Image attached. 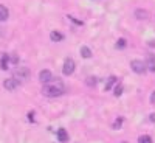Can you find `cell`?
<instances>
[{"instance_id": "cell-8", "label": "cell", "mask_w": 155, "mask_h": 143, "mask_svg": "<svg viewBox=\"0 0 155 143\" xmlns=\"http://www.w3.org/2000/svg\"><path fill=\"white\" fill-rule=\"evenodd\" d=\"M8 17H9V11H8V8L3 6V5H0V22H5Z\"/></svg>"}, {"instance_id": "cell-18", "label": "cell", "mask_w": 155, "mask_h": 143, "mask_svg": "<svg viewBox=\"0 0 155 143\" xmlns=\"http://www.w3.org/2000/svg\"><path fill=\"white\" fill-rule=\"evenodd\" d=\"M96 83H98L96 78H92V76L87 78V84H88V86H96Z\"/></svg>"}, {"instance_id": "cell-23", "label": "cell", "mask_w": 155, "mask_h": 143, "mask_svg": "<svg viewBox=\"0 0 155 143\" xmlns=\"http://www.w3.org/2000/svg\"><path fill=\"white\" fill-rule=\"evenodd\" d=\"M150 101H152V103H155V92L150 95Z\"/></svg>"}, {"instance_id": "cell-2", "label": "cell", "mask_w": 155, "mask_h": 143, "mask_svg": "<svg viewBox=\"0 0 155 143\" xmlns=\"http://www.w3.org/2000/svg\"><path fill=\"white\" fill-rule=\"evenodd\" d=\"M28 78H30V70L27 67H19L14 70V80L23 81V80H28Z\"/></svg>"}, {"instance_id": "cell-25", "label": "cell", "mask_w": 155, "mask_h": 143, "mask_svg": "<svg viewBox=\"0 0 155 143\" xmlns=\"http://www.w3.org/2000/svg\"><path fill=\"white\" fill-rule=\"evenodd\" d=\"M121 143H127V141H121Z\"/></svg>"}, {"instance_id": "cell-21", "label": "cell", "mask_w": 155, "mask_h": 143, "mask_svg": "<svg viewBox=\"0 0 155 143\" xmlns=\"http://www.w3.org/2000/svg\"><path fill=\"white\" fill-rule=\"evenodd\" d=\"M33 117H34V114H33V112H30V114H28V120H30V121H34Z\"/></svg>"}, {"instance_id": "cell-22", "label": "cell", "mask_w": 155, "mask_h": 143, "mask_svg": "<svg viewBox=\"0 0 155 143\" xmlns=\"http://www.w3.org/2000/svg\"><path fill=\"white\" fill-rule=\"evenodd\" d=\"M149 120H150L152 123H155V114H150V117H149Z\"/></svg>"}, {"instance_id": "cell-5", "label": "cell", "mask_w": 155, "mask_h": 143, "mask_svg": "<svg viewBox=\"0 0 155 143\" xmlns=\"http://www.w3.org/2000/svg\"><path fill=\"white\" fill-rule=\"evenodd\" d=\"M19 81L17 80H14V78H9V80H5L3 81V87L6 89V90H9V92H12V90H16L17 87H19Z\"/></svg>"}, {"instance_id": "cell-10", "label": "cell", "mask_w": 155, "mask_h": 143, "mask_svg": "<svg viewBox=\"0 0 155 143\" xmlns=\"http://www.w3.org/2000/svg\"><path fill=\"white\" fill-rule=\"evenodd\" d=\"M146 67L150 70V72H155V56H149L147 58V62H146Z\"/></svg>"}, {"instance_id": "cell-14", "label": "cell", "mask_w": 155, "mask_h": 143, "mask_svg": "<svg viewBox=\"0 0 155 143\" xmlns=\"http://www.w3.org/2000/svg\"><path fill=\"white\" fill-rule=\"evenodd\" d=\"M115 81H116V78H115V76H110L109 80H107V83H106V86H104V89H106V90H110V87L115 84Z\"/></svg>"}, {"instance_id": "cell-7", "label": "cell", "mask_w": 155, "mask_h": 143, "mask_svg": "<svg viewBox=\"0 0 155 143\" xmlns=\"http://www.w3.org/2000/svg\"><path fill=\"white\" fill-rule=\"evenodd\" d=\"M9 55L6 53H0V69L2 70H8L9 69Z\"/></svg>"}, {"instance_id": "cell-24", "label": "cell", "mask_w": 155, "mask_h": 143, "mask_svg": "<svg viewBox=\"0 0 155 143\" xmlns=\"http://www.w3.org/2000/svg\"><path fill=\"white\" fill-rule=\"evenodd\" d=\"M149 47H155V41H149Z\"/></svg>"}, {"instance_id": "cell-4", "label": "cell", "mask_w": 155, "mask_h": 143, "mask_svg": "<svg viewBox=\"0 0 155 143\" xmlns=\"http://www.w3.org/2000/svg\"><path fill=\"white\" fill-rule=\"evenodd\" d=\"M62 72H64V75H71L73 72H74V61L71 59V58H67L65 59V62H64V69H62Z\"/></svg>"}, {"instance_id": "cell-20", "label": "cell", "mask_w": 155, "mask_h": 143, "mask_svg": "<svg viewBox=\"0 0 155 143\" xmlns=\"http://www.w3.org/2000/svg\"><path fill=\"white\" fill-rule=\"evenodd\" d=\"M68 19H70L71 22H74L76 25H82V20H78V19H74L73 16H68Z\"/></svg>"}, {"instance_id": "cell-13", "label": "cell", "mask_w": 155, "mask_h": 143, "mask_svg": "<svg viewBox=\"0 0 155 143\" xmlns=\"http://www.w3.org/2000/svg\"><path fill=\"white\" fill-rule=\"evenodd\" d=\"M135 16H137L138 19H147L149 14H147L146 9H137V11H135Z\"/></svg>"}, {"instance_id": "cell-11", "label": "cell", "mask_w": 155, "mask_h": 143, "mask_svg": "<svg viewBox=\"0 0 155 143\" xmlns=\"http://www.w3.org/2000/svg\"><path fill=\"white\" fill-rule=\"evenodd\" d=\"M50 39L53 42H59V41H62V39H64V36L61 33H58V31H51L50 33Z\"/></svg>"}, {"instance_id": "cell-15", "label": "cell", "mask_w": 155, "mask_h": 143, "mask_svg": "<svg viewBox=\"0 0 155 143\" xmlns=\"http://www.w3.org/2000/svg\"><path fill=\"white\" fill-rule=\"evenodd\" d=\"M138 143H152V138L149 135H141L138 138Z\"/></svg>"}, {"instance_id": "cell-17", "label": "cell", "mask_w": 155, "mask_h": 143, "mask_svg": "<svg viewBox=\"0 0 155 143\" xmlns=\"http://www.w3.org/2000/svg\"><path fill=\"white\" fill-rule=\"evenodd\" d=\"M121 124H123V118L120 117L118 120H115V123H113V129H120V128H121Z\"/></svg>"}, {"instance_id": "cell-19", "label": "cell", "mask_w": 155, "mask_h": 143, "mask_svg": "<svg viewBox=\"0 0 155 143\" xmlns=\"http://www.w3.org/2000/svg\"><path fill=\"white\" fill-rule=\"evenodd\" d=\"M116 47L124 48V47H126V39H120V41H118V44H116Z\"/></svg>"}, {"instance_id": "cell-9", "label": "cell", "mask_w": 155, "mask_h": 143, "mask_svg": "<svg viewBox=\"0 0 155 143\" xmlns=\"http://www.w3.org/2000/svg\"><path fill=\"white\" fill-rule=\"evenodd\" d=\"M58 140L59 141H68V134L65 129H58Z\"/></svg>"}, {"instance_id": "cell-3", "label": "cell", "mask_w": 155, "mask_h": 143, "mask_svg": "<svg viewBox=\"0 0 155 143\" xmlns=\"http://www.w3.org/2000/svg\"><path fill=\"white\" fill-rule=\"evenodd\" d=\"M130 67L135 73H144L146 72V64L143 61H138V59H134L130 62Z\"/></svg>"}, {"instance_id": "cell-12", "label": "cell", "mask_w": 155, "mask_h": 143, "mask_svg": "<svg viewBox=\"0 0 155 143\" xmlns=\"http://www.w3.org/2000/svg\"><path fill=\"white\" fill-rule=\"evenodd\" d=\"M81 56L88 59L90 56H92V50H90L88 47H81Z\"/></svg>"}, {"instance_id": "cell-16", "label": "cell", "mask_w": 155, "mask_h": 143, "mask_svg": "<svg viewBox=\"0 0 155 143\" xmlns=\"http://www.w3.org/2000/svg\"><path fill=\"white\" fill-rule=\"evenodd\" d=\"M121 94H123V86H121V84H118V86L115 87V92H113V95H115V97H120Z\"/></svg>"}, {"instance_id": "cell-6", "label": "cell", "mask_w": 155, "mask_h": 143, "mask_svg": "<svg viewBox=\"0 0 155 143\" xmlns=\"http://www.w3.org/2000/svg\"><path fill=\"white\" fill-rule=\"evenodd\" d=\"M39 80H41V83H44V84H48V83L53 81L54 78H53V75H51L50 70H42L41 73H39Z\"/></svg>"}, {"instance_id": "cell-1", "label": "cell", "mask_w": 155, "mask_h": 143, "mask_svg": "<svg viewBox=\"0 0 155 143\" xmlns=\"http://www.w3.org/2000/svg\"><path fill=\"white\" fill-rule=\"evenodd\" d=\"M65 92V86L59 81V78H56V81H51L42 87V94L45 97H59Z\"/></svg>"}]
</instances>
